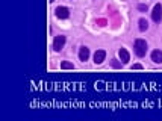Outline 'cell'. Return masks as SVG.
<instances>
[{
    "instance_id": "obj_1",
    "label": "cell",
    "mask_w": 162,
    "mask_h": 121,
    "mask_svg": "<svg viewBox=\"0 0 162 121\" xmlns=\"http://www.w3.org/2000/svg\"><path fill=\"white\" fill-rule=\"evenodd\" d=\"M133 49H135V53H137V56H139V58L146 56L147 49H149L147 41H146V39H137V41H135V44H133Z\"/></svg>"
},
{
    "instance_id": "obj_2",
    "label": "cell",
    "mask_w": 162,
    "mask_h": 121,
    "mask_svg": "<svg viewBox=\"0 0 162 121\" xmlns=\"http://www.w3.org/2000/svg\"><path fill=\"white\" fill-rule=\"evenodd\" d=\"M151 18L155 23H161V20H162V6L161 5H155L153 12H151Z\"/></svg>"
},
{
    "instance_id": "obj_3",
    "label": "cell",
    "mask_w": 162,
    "mask_h": 121,
    "mask_svg": "<svg viewBox=\"0 0 162 121\" xmlns=\"http://www.w3.org/2000/svg\"><path fill=\"white\" fill-rule=\"evenodd\" d=\"M65 41H67V38H65L64 35H58V37L55 38V41H53V49H55L56 51H59L62 47L65 46Z\"/></svg>"
},
{
    "instance_id": "obj_4",
    "label": "cell",
    "mask_w": 162,
    "mask_h": 121,
    "mask_svg": "<svg viewBox=\"0 0 162 121\" xmlns=\"http://www.w3.org/2000/svg\"><path fill=\"white\" fill-rule=\"evenodd\" d=\"M56 17L58 18H61V20H65V18H68V15H70V11H68V8H65V6H59V8H56Z\"/></svg>"
},
{
    "instance_id": "obj_5",
    "label": "cell",
    "mask_w": 162,
    "mask_h": 121,
    "mask_svg": "<svg viewBox=\"0 0 162 121\" xmlns=\"http://www.w3.org/2000/svg\"><path fill=\"white\" fill-rule=\"evenodd\" d=\"M106 58V51L105 50H97L94 53V62L96 64H102Z\"/></svg>"
},
{
    "instance_id": "obj_6",
    "label": "cell",
    "mask_w": 162,
    "mask_h": 121,
    "mask_svg": "<svg viewBox=\"0 0 162 121\" xmlns=\"http://www.w3.org/2000/svg\"><path fill=\"white\" fill-rule=\"evenodd\" d=\"M151 61L155 64H162V51L161 50H153L151 51Z\"/></svg>"
},
{
    "instance_id": "obj_7",
    "label": "cell",
    "mask_w": 162,
    "mask_h": 121,
    "mask_svg": "<svg viewBox=\"0 0 162 121\" xmlns=\"http://www.w3.org/2000/svg\"><path fill=\"white\" fill-rule=\"evenodd\" d=\"M88 58H89V49L88 47H80V51H79V59L80 61H83V62H85V61H88Z\"/></svg>"
},
{
    "instance_id": "obj_8",
    "label": "cell",
    "mask_w": 162,
    "mask_h": 121,
    "mask_svg": "<svg viewBox=\"0 0 162 121\" xmlns=\"http://www.w3.org/2000/svg\"><path fill=\"white\" fill-rule=\"evenodd\" d=\"M118 55H120V59H121V62L123 64H127L129 61H130V56H129V51L126 50V49H120L118 51Z\"/></svg>"
},
{
    "instance_id": "obj_9",
    "label": "cell",
    "mask_w": 162,
    "mask_h": 121,
    "mask_svg": "<svg viewBox=\"0 0 162 121\" xmlns=\"http://www.w3.org/2000/svg\"><path fill=\"white\" fill-rule=\"evenodd\" d=\"M138 24H139V30H141V32H146V30L149 29V21H147L146 18H139Z\"/></svg>"
},
{
    "instance_id": "obj_10",
    "label": "cell",
    "mask_w": 162,
    "mask_h": 121,
    "mask_svg": "<svg viewBox=\"0 0 162 121\" xmlns=\"http://www.w3.org/2000/svg\"><path fill=\"white\" fill-rule=\"evenodd\" d=\"M61 68H62V70H73L74 65L71 64V62H62V64H61Z\"/></svg>"
},
{
    "instance_id": "obj_11",
    "label": "cell",
    "mask_w": 162,
    "mask_h": 121,
    "mask_svg": "<svg viewBox=\"0 0 162 121\" xmlns=\"http://www.w3.org/2000/svg\"><path fill=\"white\" fill-rule=\"evenodd\" d=\"M138 9H139V11H147V5H139Z\"/></svg>"
},
{
    "instance_id": "obj_12",
    "label": "cell",
    "mask_w": 162,
    "mask_h": 121,
    "mask_svg": "<svg viewBox=\"0 0 162 121\" xmlns=\"http://www.w3.org/2000/svg\"><path fill=\"white\" fill-rule=\"evenodd\" d=\"M142 68V65H139V64H135L133 67H132V70H141Z\"/></svg>"
},
{
    "instance_id": "obj_13",
    "label": "cell",
    "mask_w": 162,
    "mask_h": 121,
    "mask_svg": "<svg viewBox=\"0 0 162 121\" xmlns=\"http://www.w3.org/2000/svg\"><path fill=\"white\" fill-rule=\"evenodd\" d=\"M112 65H114L115 68H118V67H120V64H118V62H117V61H115V59L112 61Z\"/></svg>"
},
{
    "instance_id": "obj_14",
    "label": "cell",
    "mask_w": 162,
    "mask_h": 121,
    "mask_svg": "<svg viewBox=\"0 0 162 121\" xmlns=\"http://www.w3.org/2000/svg\"><path fill=\"white\" fill-rule=\"evenodd\" d=\"M50 2H55V0H50Z\"/></svg>"
}]
</instances>
